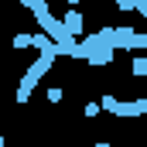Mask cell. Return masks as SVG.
<instances>
[{
    "instance_id": "cell-1",
    "label": "cell",
    "mask_w": 147,
    "mask_h": 147,
    "mask_svg": "<svg viewBox=\"0 0 147 147\" xmlns=\"http://www.w3.org/2000/svg\"><path fill=\"white\" fill-rule=\"evenodd\" d=\"M58 55H65V45H62V48H51V51H41V58H34V62H31L28 75L21 79V96H17V103H24V99L31 96V89L38 86V79H41V75L55 65V58H58Z\"/></svg>"
},
{
    "instance_id": "cell-2",
    "label": "cell",
    "mask_w": 147,
    "mask_h": 147,
    "mask_svg": "<svg viewBox=\"0 0 147 147\" xmlns=\"http://www.w3.org/2000/svg\"><path fill=\"white\" fill-rule=\"evenodd\" d=\"M103 106H106L113 116H144V113H147V96H144V99H137V103H120L116 96L106 92V96H103Z\"/></svg>"
},
{
    "instance_id": "cell-3",
    "label": "cell",
    "mask_w": 147,
    "mask_h": 147,
    "mask_svg": "<svg viewBox=\"0 0 147 147\" xmlns=\"http://www.w3.org/2000/svg\"><path fill=\"white\" fill-rule=\"evenodd\" d=\"M65 28H69L75 38H82V14H79V10H65Z\"/></svg>"
},
{
    "instance_id": "cell-4",
    "label": "cell",
    "mask_w": 147,
    "mask_h": 147,
    "mask_svg": "<svg viewBox=\"0 0 147 147\" xmlns=\"http://www.w3.org/2000/svg\"><path fill=\"white\" fill-rule=\"evenodd\" d=\"M134 75H147V58H134Z\"/></svg>"
},
{
    "instance_id": "cell-5",
    "label": "cell",
    "mask_w": 147,
    "mask_h": 147,
    "mask_svg": "<svg viewBox=\"0 0 147 147\" xmlns=\"http://www.w3.org/2000/svg\"><path fill=\"white\" fill-rule=\"evenodd\" d=\"M48 99H51V103H58V99H62V89H58V86H51V89H48Z\"/></svg>"
}]
</instances>
